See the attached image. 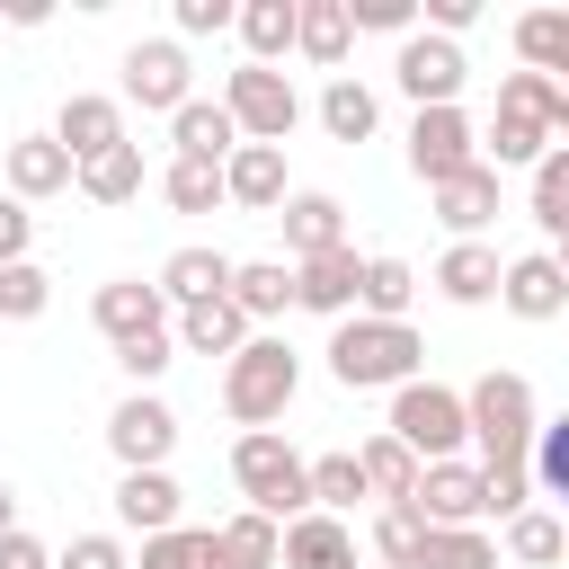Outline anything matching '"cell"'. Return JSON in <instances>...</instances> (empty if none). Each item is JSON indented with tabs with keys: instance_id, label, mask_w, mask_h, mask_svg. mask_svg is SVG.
<instances>
[{
	"instance_id": "cell-3",
	"label": "cell",
	"mask_w": 569,
	"mask_h": 569,
	"mask_svg": "<svg viewBox=\"0 0 569 569\" xmlns=\"http://www.w3.org/2000/svg\"><path fill=\"white\" fill-rule=\"evenodd\" d=\"M231 480H240V498H249L258 516H276V525L311 516V462H302L276 427H258V436L231 445Z\"/></svg>"
},
{
	"instance_id": "cell-31",
	"label": "cell",
	"mask_w": 569,
	"mask_h": 569,
	"mask_svg": "<svg viewBox=\"0 0 569 569\" xmlns=\"http://www.w3.org/2000/svg\"><path fill=\"white\" fill-rule=\"evenodd\" d=\"M373 116H382V107H373V89H365V80H347V71H338V80L320 89V124H329V142H365V133H373Z\"/></svg>"
},
{
	"instance_id": "cell-40",
	"label": "cell",
	"mask_w": 569,
	"mask_h": 569,
	"mask_svg": "<svg viewBox=\"0 0 569 569\" xmlns=\"http://www.w3.org/2000/svg\"><path fill=\"white\" fill-rule=\"evenodd\" d=\"M418 551H427V516L418 507H382L373 516V560L382 569H418Z\"/></svg>"
},
{
	"instance_id": "cell-46",
	"label": "cell",
	"mask_w": 569,
	"mask_h": 569,
	"mask_svg": "<svg viewBox=\"0 0 569 569\" xmlns=\"http://www.w3.org/2000/svg\"><path fill=\"white\" fill-rule=\"evenodd\" d=\"M142 569H204V533H187V525L151 533V542H142Z\"/></svg>"
},
{
	"instance_id": "cell-57",
	"label": "cell",
	"mask_w": 569,
	"mask_h": 569,
	"mask_svg": "<svg viewBox=\"0 0 569 569\" xmlns=\"http://www.w3.org/2000/svg\"><path fill=\"white\" fill-rule=\"evenodd\" d=\"M373 569H382V560H373Z\"/></svg>"
},
{
	"instance_id": "cell-22",
	"label": "cell",
	"mask_w": 569,
	"mask_h": 569,
	"mask_svg": "<svg viewBox=\"0 0 569 569\" xmlns=\"http://www.w3.org/2000/svg\"><path fill=\"white\" fill-rule=\"evenodd\" d=\"M178 347H187V356H240V347H249V311H240L231 293L187 302V311H178Z\"/></svg>"
},
{
	"instance_id": "cell-1",
	"label": "cell",
	"mask_w": 569,
	"mask_h": 569,
	"mask_svg": "<svg viewBox=\"0 0 569 569\" xmlns=\"http://www.w3.org/2000/svg\"><path fill=\"white\" fill-rule=\"evenodd\" d=\"M418 329L409 320H338V338H329V373L347 382V391H400V382H418Z\"/></svg>"
},
{
	"instance_id": "cell-20",
	"label": "cell",
	"mask_w": 569,
	"mask_h": 569,
	"mask_svg": "<svg viewBox=\"0 0 569 569\" xmlns=\"http://www.w3.org/2000/svg\"><path fill=\"white\" fill-rule=\"evenodd\" d=\"M169 133H178V160H213V169L240 151V124H231L222 98H187V107L169 116Z\"/></svg>"
},
{
	"instance_id": "cell-24",
	"label": "cell",
	"mask_w": 569,
	"mask_h": 569,
	"mask_svg": "<svg viewBox=\"0 0 569 569\" xmlns=\"http://www.w3.org/2000/svg\"><path fill=\"white\" fill-rule=\"evenodd\" d=\"M284 569H356V533L311 507V516L284 525Z\"/></svg>"
},
{
	"instance_id": "cell-45",
	"label": "cell",
	"mask_w": 569,
	"mask_h": 569,
	"mask_svg": "<svg viewBox=\"0 0 569 569\" xmlns=\"http://www.w3.org/2000/svg\"><path fill=\"white\" fill-rule=\"evenodd\" d=\"M480 480H489V516L516 525V516L533 507V462H507V471H480Z\"/></svg>"
},
{
	"instance_id": "cell-52",
	"label": "cell",
	"mask_w": 569,
	"mask_h": 569,
	"mask_svg": "<svg viewBox=\"0 0 569 569\" xmlns=\"http://www.w3.org/2000/svg\"><path fill=\"white\" fill-rule=\"evenodd\" d=\"M0 569H53L36 533H0Z\"/></svg>"
},
{
	"instance_id": "cell-42",
	"label": "cell",
	"mask_w": 569,
	"mask_h": 569,
	"mask_svg": "<svg viewBox=\"0 0 569 569\" xmlns=\"http://www.w3.org/2000/svg\"><path fill=\"white\" fill-rule=\"evenodd\" d=\"M53 302V276L36 267V258H18V267H0V320H36Z\"/></svg>"
},
{
	"instance_id": "cell-50",
	"label": "cell",
	"mask_w": 569,
	"mask_h": 569,
	"mask_svg": "<svg viewBox=\"0 0 569 569\" xmlns=\"http://www.w3.org/2000/svg\"><path fill=\"white\" fill-rule=\"evenodd\" d=\"M27 240H36V213H27L18 196H0V267H18V258H27Z\"/></svg>"
},
{
	"instance_id": "cell-16",
	"label": "cell",
	"mask_w": 569,
	"mask_h": 569,
	"mask_svg": "<svg viewBox=\"0 0 569 569\" xmlns=\"http://www.w3.org/2000/svg\"><path fill=\"white\" fill-rule=\"evenodd\" d=\"M498 302H507L516 320H560V311H569V276H560V258H551V249H533V258H507V284H498Z\"/></svg>"
},
{
	"instance_id": "cell-14",
	"label": "cell",
	"mask_w": 569,
	"mask_h": 569,
	"mask_svg": "<svg viewBox=\"0 0 569 569\" xmlns=\"http://www.w3.org/2000/svg\"><path fill=\"white\" fill-rule=\"evenodd\" d=\"M284 560V525L240 507L231 525H204V569H276Z\"/></svg>"
},
{
	"instance_id": "cell-13",
	"label": "cell",
	"mask_w": 569,
	"mask_h": 569,
	"mask_svg": "<svg viewBox=\"0 0 569 569\" xmlns=\"http://www.w3.org/2000/svg\"><path fill=\"white\" fill-rule=\"evenodd\" d=\"M89 320H98L116 347H133V338L169 329V293H160V284H133V276H116V284H98V293H89Z\"/></svg>"
},
{
	"instance_id": "cell-17",
	"label": "cell",
	"mask_w": 569,
	"mask_h": 569,
	"mask_svg": "<svg viewBox=\"0 0 569 569\" xmlns=\"http://www.w3.org/2000/svg\"><path fill=\"white\" fill-rule=\"evenodd\" d=\"M53 142L89 169V160H107L116 142H124V107L116 98H62V116H53Z\"/></svg>"
},
{
	"instance_id": "cell-27",
	"label": "cell",
	"mask_w": 569,
	"mask_h": 569,
	"mask_svg": "<svg viewBox=\"0 0 569 569\" xmlns=\"http://www.w3.org/2000/svg\"><path fill=\"white\" fill-rule=\"evenodd\" d=\"M516 53H525V71L569 89V9H525L516 18Z\"/></svg>"
},
{
	"instance_id": "cell-51",
	"label": "cell",
	"mask_w": 569,
	"mask_h": 569,
	"mask_svg": "<svg viewBox=\"0 0 569 569\" xmlns=\"http://www.w3.org/2000/svg\"><path fill=\"white\" fill-rule=\"evenodd\" d=\"M53 569H124V551H116L107 533H80V542H71V551H62Z\"/></svg>"
},
{
	"instance_id": "cell-8",
	"label": "cell",
	"mask_w": 569,
	"mask_h": 569,
	"mask_svg": "<svg viewBox=\"0 0 569 569\" xmlns=\"http://www.w3.org/2000/svg\"><path fill=\"white\" fill-rule=\"evenodd\" d=\"M462 71H471V62H462L453 36H409L400 62H391V80H400L418 107H453V98H462Z\"/></svg>"
},
{
	"instance_id": "cell-9",
	"label": "cell",
	"mask_w": 569,
	"mask_h": 569,
	"mask_svg": "<svg viewBox=\"0 0 569 569\" xmlns=\"http://www.w3.org/2000/svg\"><path fill=\"white\" fill-rule=\"evenodd\" d=\"M107 445H116V462H124V471H160V462H169V445H178V418H169V400L133 391V400L107 418Z\"/></svg>"
},
{
	"instance_id": "cell-26",
	"label": "cell",
	"mask_w": 569,
	"mask_h": 569,
	"mask_svg": "<svg viewBox=\"0 0 569 569\" xmlns=\"http://www.w3.org/2000/svg\"><path fill=\"white\" fill-rule=\"evenodd\" d=\"M231 276H240V267H231L222 249H178V258L160 267V293L187 311V302H213V293H231Z\"/></svg>"
},
{
	"instance_id": "cell-54",
	"label": "cell",
	"mask_w": 569,
	"mask_h": 569,
	"mask_svg": "<svg viewBox=\"0 0 569 569\" xmlns=\"http://www.w3.org/2000/svg\"><path fill=\"white\" fill-rule=\"evenodd\" d=\"M0 533H18V489L0 480Z\"/></svg>"
},
{
	"instance_id": "cell-15",
	"label": "cell",
	"mask_w": 569,
	"mask_h": 569,
	"mask_svg": "<svg viewBox=\"0 0 569 569\" xmlns=\"http://www.w3.org/2000/svg\"><path fill=\"white\" fill-rule=\"evenodd\" d=\"M0 178H9V196H18V204H36V196H62V187H80V160H71L53 133H27V142H9Z\"/></svg>"
},
{
	"instance_id": "cell-4",
	"label": "cell",
	"mask_w": 569,
	"mask_h": 569,
	"mask_svg": "<svg viewBox=\"0 0 569 569\" xmlns=\"http://www.w3.org/2000/svg\"><path fill=\"white\" fill-rule=\"evenodd\" d=\"M293 391H302V365H293V347H284V338H249V347L222 365V409H231L249 436H258V427H276Z\"/></svg>"
},
{
	"instance_id": "cell-18",
	"label": "cell",
	"mask_w": 569,
	"mask_h": 569,
	"mask_svg": "<svg viewBox=\"0 0 569 569\" xmlns=\"http://www.w3.org/2000/svg\"><path fill=\"white\" fill-rule=\"evenodd\" d=\"M222 187H231L240 213H284V151L276 142H240L222 160Z\"/></svg>"
},
{
	"instance_id": "cell-53",
	"label": "cell",
	"mask_w": 569,
	"mask_h": 569,
	"mask_svg": "<svg viewBox=\"0 0 569 569\" xmlns=\"http://www.w3.org/2000/svg\"><path fill=\"white\" fill-rule=\"evenodd\" d=\"M471 18H480V9H471V0H427V27H436V36H462V27H471Z\"/></svg>"
},
{
	"instance_id": "cell-37",
	"label": "cell",
	"mask_w": 569,
	"mask_h": 569,
	"mask_svg": "<svg viewBox=\"0 0 569 569\" xmlns=\"http://www.w3.org/2000/svg\"><path fill=\"white\" fill-rule=\"evenodd\" d=\"M160 196H169L178 213H213V204H231V187H222V169H213V160H169Z\"/></svg>"
},
{
	"instance_id": "cell-12",
	"label": "cell",
	"mask_w": 569,
	"mask_h": 569,
	"mask_svg": "<svg viewBox=\"0 0 569 569\" xmlns=\"http://www.w3.org/2000/svg\"><path fill=\"white\" fill-rule=\"evenodd\" d=\"M293 302L320 311V320H356V302H365V258H356V249L302 258V267H293Z\"/></svg>"
},
{
	"instance_id": "cell-39",
	"label": "cell",
	"mask_w": 569,
	"mask_h": 569,
	"mask_svg": "<svg viewBox=\"0 0 569 569\" xmlns=\"http://www.w3.org/2000/svg\"><path fill=\"white\" fill-rule=\"evenodd\" d=\"M507 551H516L525 569H551V560H569V525L542 516V507H525V516L507 525Z\"/></svg>"
},
{
	"instance_id": "cell-41",
	"label": "cell",
	"mask_w": 569,
	"mask_h": 569,
	"mask_svg": "<svg viewBox=\"0 0 569 569\" xmlns=\"http://www.w3.org/2000/svg\"><path fill=\"white\" fill-rule=\"evenodd\" d=\"M533 222L551 240H569V142H551V160L533 169Z\"/></svg>"
},
{
	"instance_id": "cell-33",
	"label": "cell",
	"mask_w": 569,
	"mask_h": 569,
	"mask_svg": "<svg viewBox=\"0 0 569 569\" xmlns=\"http://www.w3.org/2000/svg\"><path fill=\"white\" fill-rule=\"evenodd\" d=\"M80 196H89V204H133V196H142V142H116L107 160H89V169H80Z\"/></svg>"
},
{
	"instance_id": "cell-56",
	"label": "cell",
	"mask_w": 569,
	"mask_h": 569,
	"mask_svg": "<svg viewBox=\"0 0 569 569\" xmlns=\"http://www.w3.org/2000/svg\"><path fill=\"white\" fill-rule=\"evenodd\" d=\"M551 258H560V276H569V240H560V249H551Z\"/></svg>"
},
{
	"instance_id": "cell-55",
	"label": "cell",
	"mask_w": 569,
	"mask_h": 569,
	"mask_svg": "<svg viewBox=\"0 0 569 569\" xmlns=\"http://www.w3.org/2000/svg\"><path fill=\"white\" fill-rule=\"evenodd\" d=\"M551 133H569V89H560V124H551Z\"/></svg>"
},
{
	"instance_id": "cell-25",
	"label": "cell",
	"mask_w": 569,
	"mask_h": 569,
	"mask_svg": "<svg viewBox=\"0 0 569 569\" xmlns=\"http://www.w3.org/2000/svg\"><path fill=\"white\" fill-rule=\"evenodd\" d=\"M116 516H124L142 542L169 533V525H178V480H169V471H124V480H116Z\"/></svg>"
},
{
	"instance_id": "cell-34",
	"label": "cell",
	"mask_w": 569,
	"mask_h": 569,
	"mask_svg": "<svg viewBox=\"0 0 569 569\" xmlns=\"http://www.w3.org/2000/svg\"><path fill=\"white\" fill-rule=\"evenodd\" d=\"M231 302H240L249 320H276V311L293 302V267H284V258H249V267L231 276Z\"/></svg>"
},
{
	"instance_id": "cell-38",
	"label": "cell",
	"mask_w": 569,
	"mask_h": 569,
	"mask_svg": "<svg viewBox=\"0 0 569 569\" xmlns=\"http://www.w3.org/2000/svg\"><path fill=\"white\" fill-rule=\"evenodd\" d=\"M409 293H418L409 258H365V320H409Z\"/></svg>"
},
{
	"instance_id": "cell-2",
	"label": "cell",
	"mask_w": 569,
	"mask_h": 569,
	"mask_svg": "<svg viewBox=\"0 0 569 569\" xmlns=\"http://www.w3.org/2000/svg\"><path fill=\"white\" fill-rule=\"evenodd\" d=\"M462 400H471V445H480V471L533 462L542 418H533V382H525V373H480Z\"/></svg>"
},
{
	"instance_id": "cell-35",
	"label": "cell",
	"mask_w": 569,
	"mask_h": 569,
	"mask_svg": "<svg viewBox=\"0 0 569 569\" xmlns=\"http://www.w3.org/2000/svg\"><path fill=\"white\" fill-rule=\"evenodd\" d=\"M356 498H373L365 453H320V462H311V507H320V516H338V507H356Z\"/></svg>"
},
{
	"instance_id": "cell-29",
	"label": "cell",
	"mask_w": 569,
	"mask_h": 569,
	"mask_svg": "<svg viewBox=\"0 0 569 569\" xmlns=\"http://www.w3.org/2000/svg\"><path fill=\"white\" fill-rule=\"evenodd\" d=\"M347 36H356L347 0H302V36H293V53H302V62L338 71V62H347Z\"/></svg>"
},
{
	"instance_id": "cell-10",
	"label": "cell",
	"mask_w": 569,
	"mask_h": 569,
	"mask_svg": "<svg viewBox=\"0 0 569 569\" xmlns=\"http://www.w3.org/2000/svg\"><path fill=\"white\" fill-rule=\"evenodd\" d=\"M409 507H418L436 533H445V525H480V516H489V480H480V462H427Z\"/></svg>"
},
{
	"instance_id": "cell-43",
	"label": "cell",
	"mask_w": 569,
	"mask_h": 569,
	"mask_svg": "<svg viewBox=\"0 0 569 569\" xmlns=\"http://www.w3.org/2000/svg\"><path fill=\"white\" fill-rule=\"evenodd\" d=\"M498 107H507V116H542V124H560V80H542V71H507V80H498Z\"/></svg>"
},
{
	"instance_id": "cell-19",
	"label": "cell",
	"mask_w": 569,
	"mask_h": 569,
	"mask_svg": "<svg viewBox=\"0 0 569 569\" xmlns=\"http://www.w3.org/2000/svg\"><path fill=\"white\" fill-rule=\"evenodd\" d=\"M276 222H284V249H293V267H302V258H329V249H347V204H338V196H320V187H311V196H284V213H276Z\"/></svg>"
},
{
	"instance_id": "cell-5",
	"label": "cell",
	"mask_w": 569,
	"mask_h": 569,
	"mask_svg": "<svg viewBox=\"0 0 569 569\" xmlns=\"http://www.w3.org/2000/svg\"><path fill=\"white\" fill-rule=\"evenodd\" d=\"M391 436H400L418 462H462V445H471V400L445 391V382H400V391H391Z\"/></svg>"
},
{
	"instance_id": "cell-23",
	"label": "cell",
	"mask_w": 569,
	"mask_h": 569,
	"mask_svg": "<svg viewBox=\"0 0 569 569\" xmlns=\"http://www.w3.org/2000/svg\"><path fill=\"white\" fill-rule=\"evenodd\" d=\"M498 284H507V258L480 249V240H453V249L436 258V293H445V302H489Z\"/></svg>"
},
{
	"instance_id": "cell-49",
	"label": "cell",
	"mask_w": 569,
	"mask_h": 569,
	"mask_svg": "<svg viewBox=\"0 0 569 569\" xmlns=\"http://www.w3.org/2000/svg\"><path fill=\"white\" fill-rule=\"evenodd\" d=\"M222 27H240L231 0H178V36H222Z\"/></svg>"
},
{
	"instance_id": "cell-48",
	"label": "cell",
	"mask_w": 569,
	"mask_h": 569,
	"mask_svg": "<svg viewBox=\"0 0 569 569\" xmlns=\"http://www.w3.org/2000/svg\"><path fill=\"white\" fill-rule=\"evenodd\" d=\"M347 18L373 27V36H409L418 27V0H347Z\"/></svg>"
},
{
	"instance_id": "cell-36",
	"label": "cell",
	"mask_w": 569,
	"mask_h": 569,
	"mask_svg": "<svg viewBox=\"0 0 569 569\" xmlns=\"http://www.w3.org/2000/svg\"><path fill=\"white\" fill-rule=\"evenodd\" d=\"M418 569H498V542L480 533V525H427V551H418Z\"/></svg>"
},
{
	"instance_id": "cell-6",
	"label": "cell",
	"mask_w": 569,
	"mask_h": 569,
	"mask_svg": "<svg viewBox=\"0 0 569 569\" xmlns=\"http://www.w3.org/2000/svg\"><path fill=\"white\" fill-rule=\"evenodd\" d=\"M222 107H231L240 142H276V151H284V133H293V116H302L293 80H284V71H267V62H240V71L222 80Z\"/></svg>"
},
{
	"instance_id": "cell-32",
	"label": "cell",
	"mask_w": 569,
	"mask_h": 569,
	"mask_svg": "<svg viewBox=\"0 0 569 569\" xmlns=\"http://www.w3.org/2000/svg\"><path fill=\"white\" fill-rule=\"evenodd\" d=\"M489 160H498V169H542V160H551V124L498 107V124H489Z\"/></svg>"
},
{
	"instance_id": "cell-7",
	"label": "cell",
	"mask_w": 569,
	"mask_h": 569,
	"mask_svg": "<svg viewBox=\"0 0 569 569\" xmlns=\"http://www.w3.org/2000/svg\"><path fill=\"white\" fill-rule=\"evenodd\" d=\"M409 169H418L427 187L480 169V133H471V116H462V107H418V124H409Z\"/></svg>"
},
{
	"instance_id": "cell-47",
	"label": "cell",
	"mask_w": 569,
	"mask_h": 569,
	"mask_svg": "<svg viewBox=\"0 0 569 569\" xmlns=\"http://www.w3.org/2000/svg\"><path fill=\"white\" fill-rule=\"evenodd\" d=\"M116 365H124L133 382H160V373L178 365V347H169V329H151V338H133V347H116Z\"/></svg>"
},
{
	"instance_id": "cell-44",
	"label": "cell",
	"mask_w": 569,
	"mask_h": 569,
	"mask_svg": "<svg viewBox=\"0 0 569 569\" xmlns=\"http://www.w3.org/2000/svg\"><path fill=\"white\" fill-rule=\"evenodd\" d=\"M533 480H542V498L569 507V418H551V427L533 436Z\"/></svg>"
},
{
	"instance_id": "cell-28",
	"label": "cell",
	"mask_w": 569,
	"mask_h": 569,
	"mask_svg": "<svg viewBox=\"0 0 569 569\" xmlns=\"http://www.w3.org/2000/svg\"><path fill=\"white\" fill-rule=\"evenodd\" d=\"M293 36H302V0H249L240 9V44L267 71H276V53H293Z\"/></svg>"
},
{
	"instance_id": "cell-11",
	"label": "cell",
	"mask_w": 569,
	"mask_h": 569,
	"mask_svg": "<svg viewBox=\"0 0 569 569\" xmlns=\"http://www.w3.org/2000/svg\"><path fill=\"white\" fill-rule=\"evenodd\" d=\"M124 98L133 107H187V44L178 36H142L133 53H124Z\"/></svg>"
},
{
	"instance_id": "cell-30",
	"label": "cell",
	"mask_w": 569,
	"mask_h": 569,
	"mask_svg": "<svg viewBox=\"0 0 569 569\" xmlns=\"http://www.w3.org/2000/svg\"><path fill=\"white\" fill-rule=\"evenodd\" d=\"M418 471H427V462H418L391 427L365 445V480H373V498H382V507H409V498H418Z\"/></svg>"
},
{
	"instance_id": "cell-21",
	"label": "cell",
	"mask_w": 569,
	"mask_h": 569,
	"mask_svg": "<svg viewBox=\"0 0 569 569\" xmlns=\"http://www.w3.org/2000/svg\"><path fill=\"white\" fill-rule=\"evenodd\" d=\"M436 196V222L453 231V240H471L480 222H498V169L480 160V169H462V178H445V187H427Z\"/></svg>"
}]
</instances>
